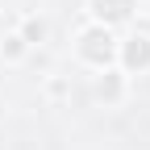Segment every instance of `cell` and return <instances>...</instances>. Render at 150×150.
I'll return each mask as SVG.
<instances>
[{
    "mask_svg": "<svg viewBox=\"0 0 150 150\" xmlns=\"http://www.w3.org/2000/svg\"><path fill=\"white\" fill-rule=\"evenodd\" d=\"M75 50H79V59L83 63H92V67H108L112 59H117V38H112V29L108 25H88L83 33H79V46H75Z\"/></svg>",
    "mask_w": 150,
    "mask_h": 150,
    "instance_id": "1",
    "label": "cell"
},
{
    "mask_svg": "<svg viewBox=\"0 0 150 150\" xmlns=\"http://www.w3.org/2000/svg\"><path fill=\"white\" fill-rule=\"evenodd\" d=\"M117 59H121L125 71H146V67H150V38H146V33L125 38V42L117 46Z\"/></svg>",
    "mask_w": 150,
    "mask_h": 150,
    "instance_id": "2",
    "label": "cell"
},
{
    "mask_svg": "<svg viewBox=\"0 0 150 150\" xmlns=\"http://www.w3.org/2000/svg\"><path fill=\"white\" fill-rule=\"evenodd\" d=\"M88 4H92V17H96L100 25H117V21H125V17L134 13L138 0H88Z\"/></svg>",
    "mask_w": 150,
    "mask_h": 150,
    "instance_id": "3",
    "label": "cell"
},
{
    "mask_svg": "<svg viewBox=\"0 0 150 150\" xmlns=\"http://www.w3.org/2000/svg\"><path fill=\"white\" fill-rule=\"evenodd\" d=\"M121 92H125L121 75H117V71H104V79L96 83V96H100L104 104H112V100H121Z\"/></svg>",
    "mask_w": 150,
    "mask_h": 150,
    "instance_id": "4",
    "label": "cell"
},
{
    "mask_svg": "<svg viewBox=\"0 0 150 150\" xmlns=\"http://www.w3.org/2000/svg\"><path fill=\"white\" fill-rule=\"evenodd\" d=\"M4 50H8V59H21V54H25V38H21V33H13Z\"/></svg>",
    "mask_w": 150,
    "mask_h": 150,
    "instance_id": "5",
    "label": "cell"
},
{
    "mask_svg": "<svg viewBox=\"0 0 150 150\" xmlns=\"http://www.w3.org/2000/svg\"><path fill=\"white\" fill-rule=\"evenodd\" d=\"M42 38H46V25L42 21H29L25 25V42H42Z\"/></svg>",
    "mask_w": 150,
    "mask_h": 150,
    "instance_id": "6",
    "label": "cell"
}]
</instances>
